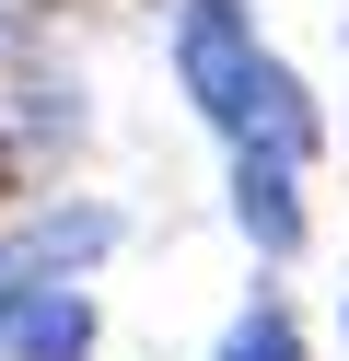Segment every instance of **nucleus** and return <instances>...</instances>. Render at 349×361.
Instances as JSON below:
<instances>
[{
  "mask_svg": "<svg viewBox=\"0 0 349 361\" xmlns=\"http://www.w3.org/2000/svg\"><path fill=\"white\" fill-rule=\"evenodd\" d=\"M0 361H93V303H82L70 280L23 291L12 326H0Z\"/></svg>",
  "mask_w": 349,
  "mask_h": 361,
  "instance_id": "nucleus-1",
  "label": "nucleus"
},
{
  "mask_svg": "<svg viewBox=\"0 0 349 361\" xmlns=\"http://www.w3.org/2000/svg\"><path fill=\"white\" fill-rule=\"evenodd\" d=\"M233 210H245V233L268 245V257H291V245H302V198H291V175H279V164H233Z\"/></svg>",
  "mask_w": 349,
  "mask_h": 361,
  "instance_id": "nucleus-2",
  "label": "nucleus"
},
{
  "mask_svg": "<svg viewBox=\"0 0 349 361\" xmlns=\"http://www.w3.org/2000/svg\"><path fill=\"white\" fill-rule=\"evenodd\" d=\"M209 361H302V326H291L279 303H256V314H233V338H221Z\"/></svg>",
  "mask_w": 349,
  "mask_h": 361,
  "instance_id": "nucleus-3",
  "label": "nucleus"
}]
</instances>
